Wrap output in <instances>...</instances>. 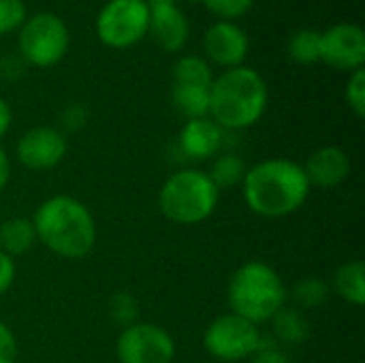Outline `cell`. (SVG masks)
I'll list each match as a JSON object with an SVG mask.
<instances>
[{
	"mask_svg": "<svg viewBox=\"0 0 365 363\" xmlns=\"http://www.w3.org/2000/svg\"><path fill=\"white\" fill-rule=\"evenodd\" d=\"M304 167L289 158H267L246 169L242 190L246 205L263 218L295 214L310 195Z\"/></svg>",
	"mask_w": 365,
	"mask_h": 363,
	"instance_id": "6da1fadb",
	"label": "cell"
},
{
	"mask_svg": "<svg viewBox=\"0 0 365 363\" xmlns=\"http://www.w3.org/2000/svg\"><path fill=\"white\" fill-rule=\"evenodd\" d=\"M32 227L36 242L62 259H83L96 244L92 212L68 195H56L43 201L32 216Z\"/></svg>",
	"mask_w": 365,
	"mask_h": 363,
	"instance_id": "7a4b0ae2",
	"label": "cell"
},
{
	"mask_svg": "<svg viewBox=\"0 0 365 363\" xmlns=\"http://www.w3.org/2000/svg\"><path fill=\"white\" fill-rule=\"evenodd\" d=\"M267 101L269 90L263 75L242 64L212 81L210 116L222 131H242L263 118Z\"/></svg>",
	"mask_w": 365,
	"mask_h": 363,
	"instance_id": "3957f363",
	"label": "cell"
},
{
	"mask_svg": "<svg viewBox=\"0 0 365 363\" xmlns=\"http://www.w3.org/2000/svg\"><path fill=\"white\" fill-rule=\"evenodd\" d=\"M287 300L289 291L280 274L263 261L240 265L229 280L227 302L231 312L255 325L269 321L282 306H287Z\"/></svg>",
	"mask_w": 365,
	"mask_h": 363,
	"instance_id": "277c9868",
	"label": "cell"
},
{
	"mask_svg": "<svg viewBox=\"0 0 365 363\" xmlns=\"http://www.w3.org/2000/svg\"><path fill=\"white\" fill-rule=\"evenodd\" d=\"M220 190L210 175L199 169H180L167 178L158 193L163 216L175 225H199L207 220L218 205Z\"/></svg>",
	"mask_w": 365,
	"mask_h": 363,
	"instance_id": "5b68a950",
	"label": "cell"
},
{
	"mask_svg": "<svg viewBox=\"0 0 365 363\" xmlns=\"http://www.w3.org/2000/svg\"><path fill=\"white\" fill-rule=\"evenodd\" d=\"M68 43L71 36L66 24L58 15L47 11L28 17L21 24L17 36L21 60L38 68L56 66L66 56Z\"/></svg>",
	"mask_w": 365,
	"mask_h": 363,
	"instance_id": "8992f818",
	"label": "cell"
},
{
	"mask_svg": "<svg viewBox=\"0 0 365 363\" xmlns=\"http://www.w3.org/2000/svg\"><path fill=\"white\" fill-rule=\"evenodd\" d=\"M150 28V9L145 0H109L96 17V36L103 45L126 49L137 45Z\"/></svg>",
	"mask_w": 365,
	"mask_h": 363,
	"instance_id": "52a82bcc",
	"label": "cell"
},
{
	"mask_svg": "<svg viewBox=\"0 0 365 363\" xmlns=\"http://www.w3.org/2000/svg\"><path fill=\"white\" fill-rule=\"evenodd\" d=\"M261 329L259 325L229 312L218 319H214L205 334H203V347L205 351L225 363H235L250 359L259 347H261Z\"/></svg>",
	"mask_w": 365,
	"mask_h": 363,
	"instance_id": "ba28073f",
	"label": "cell"
},
{
	"mask_svg": "<svg viewBox=\"0 0 365 363\" xmlns=\"http://www.w3.org/2000/svg\"><path fill=\"white\" fill-rule=\"evenodd\" d=\"M115 355L120 363H171L175 359V342L160 325L135 323L122 329Z\"/></svg>",
	"mask_w": 365,
	"mask_h": 363,
	"instance_id": "9c48e42d",
	"label": "cell"
},
{
	"mask_svg": "<svg viewBox=\"0 0 365 363\" xmlns=\"http://www.w3.org/2000/svg\"><path fill=\"white\" fill-rule=\"evenodd\" d=\"M321 60L338 71H357L365 62V32L361 26L340 21L321 32Z\"/></svg>",
	"mask_w": 365,
	"mask_h": 363,
	"instance_id": "30bf717a",
	"label": "cell"
},
{
	"mask_svg": "<svg viewBox=\"0 0 365 363\" xmlns=\"http://www.w3.org/2000/svg\"><path fill=\"white\" fill-rule=\"evenodd\" d=\"M68 143L62 131L53 126H34L17 141V160L30 171H47L60 165Z\"/></svg>",
	"mask_w": 365,
	"mask_h": 363,
	"instance_id": "8fae6325",
	"label": "cell"
},
{
	"mask_svg": "<svg viewBox=\"0 0 365 363\" xmlns=\"http://www.w3.org/2000/svg\"><path fill=\"white\" fill-rule=\"evenodd\" d=\"M250 49L248 34L233 21H216L203 36L205 60L225 68L242 66Z\"/></svg>",
	"mask_w": 365,
	"mask_h": 363,
	"instance_id": "7c38bea8",
	"label": "cell"
},
{
	"mask_svg": "<svg viewBox=\"0 0 365 363\" xmlns=\"http://www.w3.org/2000/svg\"><path fill=\"white\" fill-rule=\"evenodd\" d=\"M150 9V28L148 32L156 45L169 53L180 51L190 34L188 19L178 6V0H145Z\"/></svg>",
	"mask_w": 365,
	"mask_h": 363,
	"instance_id": "4fadbf2b",
	"label": "cell"
},
{
	"mask_svg": "<svg viewBox=\"0 0 365 363\" xmlns=\"http://www.w3.org/2000/svg\"><path fill=\"white\" fill-rule=\"evenodd\" d=\"M225 131L212 118L186 120L180 131L178 148L188 160H207L216 156L222 148Z\"/></svg>",
	"mask_w": 365,
	"mask_h": 363,
	"instance_id": "5bb4252c",
	"label": "cell"
},
{
	"mask_svg": "<svg viewBox=\"0 0 365 363\" xmlns=\"http://www.w3.org/2000/svg\"><path fill=\"white\" fill-rule=\"evenodd\" d=\"M302 167L310 186L319 188H334L351 175V158L342 148L336 145H325L312 152Z\"/></svg>",
	"mask_w": 365,
	"mask_h": 363,
	"instance_id": "9a60e30c",
	"label": "cell"
},
{
	"mask_svg": "<svg viewBox=\"0 0 365 363\" xmlns=\"http://www.w3.org/2000/svg\"><path fill=\"white\" fill-rule=\"evenodd\" d=\"M269 321L276 342H282L287 347H299L310 338V321L299 308L282 306Z\"/></svg>",
	"mask_w": 365,
	"mask_h": 363,
	"instance_id": "2e32d148",
	"label": "cell"
},
{
	"mask_svg": "<svg viewBox=\"0 0 365 363\" xmlns=\"http://www.w3.org/2000/svg\"><path fill=\"white\" fill-rule=\"evenodd\" d=\"M334 291L353 306L365 304V263L353 259L342 263L334 274Z\"/></svg>",
	"mask_w": 365,
	"mask_h": 363,
	"instance_id": "e0dca14e",
	"label": "cell"
},
{
	"mask_svg": "<svg viewBox=\"0 0 365 363\" xmlns=\"http://www.w3.org/2000/svg\"><path fill=\"white\" fill-rule=\"evenodd\" d=\"M36 242V233L32 227V220L28 218H9L0 223V250L4 255L19 257L28 252Z\"/></svg>",
	"mask_w": 365,
	"mask_h": 363,
	"instance_id": "ac0fdd59",
	"label": "cell"
},
{
	"mask_svg": "<svg viewBox=\"0 0 365 363\" xmlns=\"http://www.w3.org/2000/svg\"><path fill=\"white\" fill-rule=\"evenodd\" d=\"M210 88H205V86H182V83H173V90H171L173 107L186 120L210 118Z\"/></svg>",
	"mask_w": 365,
	"mask_h": 363,
	"instance_id": "d6986e66",
	"label": "cell"
},
{
	"mask_svg": "<svg viewBox=\"0 0 365 363\" xmlns=\"http://www.w3.org/2000/svg\"><path fill=\"white\" fill-rule=\"evenodd\" d=\"M210 180L212 184L218 188V190H225V188H233L237 184L244 182V175H246V165L244 160L233 154V152H225V154H218L216 160L212 163V169H210Z\"/></svg>",
	"mask_w": 365,
	"mask_h": 363,
	"instance_id": "ffe728a7",
	"label": "cell"
},
{
	"mask_svg": "<svg viewBox=\"0 0 365 363\" xmlns=\"http://www.w3.org/2000/svg\"><path fill=\"white\" fill-rule=\"evenodd\" d=\"M214 81L212 66L201 56H184L173 66V83L182 86H205L210 88Z\"/></svg>",
	"mask_w": 365,
	"mask_h": 363,
	"instance_id": "44dd1931",
	"label": "cell"
},
{
	"mask_svg": "<svg viewBox=\"0 0 365 363\" xmlns=\"http://www.w3.org/2000/svg\"><path fill=\"white\" fill-rule=\"evenodd\" d=\"M329 285L323 278L317 276H306L302 280H297L291 289V300L297 304L299 310H312L319 308L327 302L329 297Z\"/></svg>",
	"mask_w": 365,
	"mask_h": 363,
	"instance_id": "7402d4cb",
	"label": "cell"
},
{
	"mask_svg": "<svg viewBox=\"0 0 365 363\" xmlns=\"http://www.w3.org/2000/svg\"><path fill=\"white\" fill-rule=\"evenodd\" d=\"M289 56L293 62L310 66L321 60V32L304 28L295 32L289 41Z\"/></svg>",
	"mask_w": 365,
	"mask_h": 363,
	"instance_id": "603a6c76",
	"label": "cell"
},
{
	"mask_svg": "<svg viewBox=\"0 0 365 363\" xmlns=\"http://www.w3.org/2000/svg\"><path fill=\"white\" fill-rule=\"evenodd\" d=\"M137 315H139V306H137V300L126 293V291H118L111 295L109 300V317L113 323H118L122 329L124 327H130L137 323Z\"/></svg>",
	"mask_w": 365,
	"mask_h": 363,
	"instance_id": "cb8c5ba5",
	"label": "cell"
},
{
	"mask_svg": "<svg viewBox=\"0 0 365 363\" xmlns=\"http://www.w3.org/2000/svg\"><path fill=\"white\" fill-rule=\"evenodd\" d=\"M201 2L210 13H214L222 21H233L246 15L255 4V0H201Z\"/></svg>",
	"mask_w": 365,
	"mask_h": 363,
	"instance_id": "d4e9b609",
	"label": "cell"
},
{
	"mask_svg": "<svg viewBox=\"0 0 365 363\" xmlns=\"http://www.w3.org/2000/svg\"><path fill=\"white\" fill-rule=\"evenodd\" d=\"M26 21L24 0H0V34L19 30Z\"/></svg>",
	"mask_w": 365,
	"mask_h": 363,
	"instance_id": "484cf974",
	"label": "cell"
},
{
	"mask_svg": "<svg viewBox=\"0 0 365 363\" xmlns=\"http://www.w3.org/2000/svg\"><path fill=\"white\" fill-rule=\"evenodd\" d=\"M346 103L357 118L365 116V68H357L351 73L346 83Z\"/></svg>",
	"mask_w": 365,
	"mask_h": 363,
	"instance_id": "4316f807",
	"label": "cell"
},
{
	"mask_svg": "<svg viewBox=\"0 0 365 363\" xmlns=\"http://www.w3.org/2000/svg\"><path fill=\"white\" fill-rule=\"evenodd\" d=\"M88 122V109L81 103H71L68 107H64L62 116H60V124H62V133H77L86 126Z\"/></svg>",
	"mask_w": 365,
	"mask_h": 363,
	"instance_id": "83f0119b",
	"label": "cell"
},
{
	"mask_svg": "<svg viewBox=\"0 0 365 363\" xmlns=\"http://www.w3.org/2000/svg\"><path fill=\"white\" fill-rule=\"evenodd\" d=\"M250 363H291V359L274 344V340H265V336L261 338V347L259 351L250 357Z\"/></svg>",
	"mask_w": 365,
	"mask_h": 363,
	"instance_id": "f1b7e54d",
	"label": "cell"
},
{
	"mask_svg": "<svg viewBox=\"0 0 365 363\" xmlns=\"http://www.w3.org/2000/svg\"><path fill=\"white\" fill-rule=\"evenodd\" d=\"M17 359V340L13 332L0 321V363H15Z\"/></svg>",
	"mask_w": 365,
	"mask_h": 363,
	"instance_id": "f546056e",
	"label": "cell"
},
{
	"mask_svg": "<svg viewBox=\"0 0 365 363\" xmlns=\"http://www.w3.org/2000/svg\"><path fill=\"white\" fill-rule=\"evenodd\" d=\"M15 274H17L15 261H13L9 255H4V252L0 250V295L6 293V291L11 289V285H13V280H15Z\"/></svg>",
	"mask_w": 365,
	"mask_h": 363,
	"instance_id": "4dcf8cb0",
	"label": "cell"
},
{
	"mask_svg": "<svg viewBox=\"0 0 365 363\" xmlns=\"http://www.w3.org/2000/svg\"><path fill=\"white\" fill-rule=\"evenodd\" d=\"M9 180H11V160H9L6 152L0 148V193L6 188Z\"/></svg>",
	"mask_w": 365,
	"mask_h": 363,
	"instance_id": "1f68e13d",
	"label": "cell"
},
{
	"mask_svg": "<svg viewBox=\"0 0 365 363\" xmlns=\"http://www.w3.org/2000/svg\"><path fill=\"white\" fill-rule=\"evenodd\" d=\"M11 120H13V113H11V107L4 98H0V139L6 135L9 126H11Z\"/></svg>",
	"mask_w": 365,
	"mask_h": 363,
	"instance_id": "d6a6232c",
	"label": "cell"
}]
</instances>
